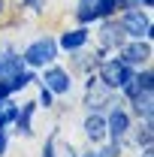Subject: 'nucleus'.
<instances>
[{
  "label": "nucleus",
  "instance_id": "1",
  "mask_svg": "<svg viewBox=\"0 0 154 157\" xmlns=\"http://www.w3.org/2000/svg\"><path fill=\"white\" fill-rule=\"evenodd\" d=\"M21 58H12V55H6V58H0V85H6L9 91L12 88H24L27 82H33L30 76H24L21 73Z\"/></svg>",
  "mask_w": 154,
  "mask_h": 157
},
{
  "label": "nucleus",
  "instance_id": "2",
  "mask_svg": "<svg viewBox=\"0 0 154 157\" xmlns=\"http://www.w3.org/2000/svg\"><path fill=\"white\" fill-rule=\"evenodd\" d=\"M130 76H133V73H130V67H127L124 60H109V63H103L100 82H106L109 88H124Z\"/></svg>",
  "mask_w": 154,
  "mask_h": 157
},
{
  "label": "nucleus",
  "instance_id": "3",
  "mask_svg": "<svg viewBox=\"0 0 154 157\" xmlns=\"http://www.w3.org/2000/svg\"><path fill=\"white\" fill-rule=\"evenodd\" d=\"M55 52H58V45H55L52 39H37V42L24 52V60L33 63V67H42V63L55 60Z\"/></svg>",
  "mask_w": 154,
  "mask_h": 157
},
{
  "label": "nucleus",
  "instance_id": "4",
  "mask_svg": "<svg viewBox=\"0 0 154 157\" xmlns=\"http://www.w3.org/2000/svg\"><path fill=\"white\" fill-rule=\"evenodd\" d=\"M121 30H127L130 36H148V30H151V21L145 18L142 12L130 9V12L124 15V21H121Z\"/></svg>",
  "mask_w": 154,
  "mask_h": 157
},
{
  "label": "nucleus",
  "instance_id": "5",
  "mask_svg": "<svg viewBox=\"0 0 154 157\" xmlns=\"http://www.w3.org/2000/svg\"><path fill=\"white\" fill-rule=\"evenodd\" d=\"M100 103L112 106L109 85H106V82H91V88H88V106H91V109H100Z\"/></svg>",
  "mask_w": 154,
  "mask_h": 157
},
{
  "label": "nucleus",
  "instance_id": "6",
  "mask_svg": "<svg viewBox=\"0 0 154 157\" xmlns=\"http://www.w3.org/2000/svg\"><path fill=\"white\" fill-rule=\"evenodd\" d=\"M45 88L55 91V94H67L70 91V76L64 70H48L45 73Z\"/></svg>",
  "mask_w": 154,
  "mask_h": 157
},
{
  "label": "nucleus",
  "instance_id": "7",
  "mask_svg": "<svg viewBox=\"0 0 154 157\" xmlns=\"http://www.w3.org/2000/svg\"><path fill=\"white\" fill-rule=\"evenodd\" d=\"M151 58V48L148 45H142V42H133V45H127L124 48V63H142V60H148Z\"/></svg>",
  "mask_w": 154,
  "mask_h": 157
},
{
  "label": "nucleus",
  "instance_id": "8",
  "mask_svg": "<svg viewBox=\"0 0 154 157\" xmlns=\"http://www.w3.org/2000/svg\"><path fill=\"white\" fill-rule=\"evenodd\" d=\"M127 127H130V121H127V115L118 109V112H112V118H109V133H112V139H121L124 133H127Z\"/></svg>",
  "mask_w": 154,
  "mask_h": 157
},
{
  "label": "nucleus",
  "instance_id": "9",
  "mask_svg": "<svg viewBox=\"0 0 154 157\" xmlns=\"http://www.w3.org/2000/svg\"><path fill=\"white\" fill-rule=\"evenodd\" d=\"M85 133H88V139L100 142V139L106 136V121H103L100 115H91L88 121H85Z\"/></svg>",
  "mask_w": 154,
  "mask_h": 157
},
{
  "label": "nucleus",
  "instance_id": "10",
  "mask_svg": "<svg viewBox=\"0 0 154 157\" xmlns=\"http://www.w3.org/2000/svg\"><path fill=\"white\" fill-rule=\"evenodd\" d=\"M76 15H79V21H94V18H100V0H82Z\"/></svg>",
  "mask_w": 154,
  "mask_h": 157
},
{
  "label": "nucleus",
  "instance_id": "11",
  "mask_svg": "<svg viewBox=\"0 0 154 157\" xmlns=\"http://www.w3.org/2000/svg\"><path fill=\"white\" fill-rule=\"evenodd\" d=\"M133 100H136V112L145 115V121H151V88H142Z\"/></svg>",
  "mask_w": 154,
  "mask_h": 157
},
{
  "label": "nucleus",
  "instance_id": "12",
  "mask_svg": "<svg viewBox=\"0 0 154 157\" xmlns=\"http://www.w3.org/2000/svg\"><path fill=\"white\" fill-rule=\"evenodd\" d=\"M124 42V30L118 27V24H106L103 27V45H109V48H115Z\"/></svg>",
  "mask_w": 154,
  "mask_h": 157
},
{
  "label": "nucleus",
  "instance_id": "13",
  "mask_svg": "<svg viewBox=\"0 0 154 157\" xmlns=\"http://www.w3.org/2000/svg\"><path fill=\"white\" fill-rule=\"evenodd\" d=\"M85 39H88L85 30H70V33L60 36V45H64V48H79V45H85Z\"/></svg>",
  "mask_w": 154,
  "mask_h": 157
},
{
  "label": "nucleus",
  "instance_id": "14",
  "mask_svg": "<svg viewBox=\"0 0 154 157\" xmlns=\"http://www.w3.org/2000/svg\"><path fill=\"white\" fill-rule=\"evenodd\" d=\"M15 115H18L15 103H12V100H3V97H0V127H3L6 121H12Z\"/></svg>",
  "mask_w": 154,
  "mask_h": 157
},
{
  "label": "nucleus",
  "instance_id": "15",
  "mask_svg": "<svg viewBox=\"0 0 154 157\" xmlns=\"http://www.w3.org/2000/svg\"><path fill=\"white\" fill-rule=\"evenodd\" d=\"M115 12V0H100V15H112Z\"/></svg>",
  "mask_w": 154,
  "mask_h": 157
},
{
  "label": "nucleus",
  "instance_id": "16",
  "mask_svg": "<svg viewBox=\"0 0 154 157\" xmlns=\"http://www.w3.org/2000/svg\"><path fill=\"white\" fill-rule=\"evenodd\" d=\"M103 157H121V145H109V148H106V151H103Z\"/></svg>",
  "mask_w": 154,
  "mask_h": 157
},
{
  "label": "nucleus",
  "instance_id": "17",
  "mask_svg": "<svg viewBox=\"0 0 154 157\" xmlns=\"http://www.w3.org/2000/svg\"><path fill=\"white\" fill-rule=\"evenodd\" d=\"M39 103H42L45 109L52 106V91H48V88H42V94H39Z\"/></svg>",
  "mask_w": 154,
  "mask_h": 157
},
{
  "label": "nucleus",
  "instance_id": "18",
  "mask_svg": "<svg viewBox=\"0 0 154 157\" xmlns=\"http://www.w3.org/2000/svg\"><path fill=\"white\" fill-rule=\"evenodd\" d=\"M139 142H145V145L151 142V124H145V130L139 133Z\"/></svg>",
  "mask_w": 154,
  "mask_h": 157
},
{
  "label": "nucleus",
  "instance_id": "19",
  "mask_svg": "<svg viewBox=\"0 0 154 157\" xmlns=\"http://www.w3.org/2000/svg\"><path fill=\"white\" fill-rule=\"evenodd\" d=\"M115 6H127V9H133L136 0H115Z\"/></svg>",
  "mask_w": 154,
  "mask_h": 157
},
{
  "label": "nucleus",
  "instance_id": "20",
  "mask_svg": "<svg viewBox=\"0 0 154 157\" xmlns=\"http://www.w3.org/2000/svg\"><path fill=\"white\" fill-rule=\"evenodd\" d=\"M3 148H6V136L0 133V154H3Z\"/></svg>",
  "mask_w": 154,
  "mask_h": 157
},
{
  "label": "nucleus",
  "instance_id": "21",
  "mask_svg": "<svg viewBox=\"0 0 154 157\" xmlns=\"http://www.w3.org/2000/svg\"><path fill=\"white\" fill-rule=\"evenodd\" d=\"M145 157H151V148H145Z\"/></svg>",
  "mask_w": 154,
  "mask_h": 157
},
{
  "label": "nucleus",
  "instance_id": "22",
  "mask_svg": "<svg viewBox=\"0 0 154 157\" xmlns=\"http://www.w3.org/2000/svg\"><path fill=\"white\" fill-rule=\"evenodd\" d=\"M0 12H3V0H0Z\"/></svg>",
  "mask_w": 154,
  "mask_h": 157
},
{
  "label": "nucleus",
  "instance_id": "23",
  "mask_svg": "<svg viewBox=\"0 0 154 157\" xmlns=\"http://www.w3.org/2000/svg\"><path fill=\"white\" fill-rule=\"evenodd\" d=\"M85 157H97V154H85Z\"/></svg>",
  "mask_w": 154,
  "mask_h": 157
}]
</instances>
